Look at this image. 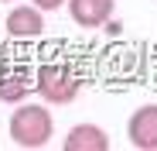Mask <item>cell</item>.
Wrapping results in <instances>:
<instances>
[{
    "mask_svg": "<svg viewBox=\"0 0 157 151\" xmlns=\"http://www.w3.org/2000/svg\"><path fill=\"white\" fill-rule=\"evenodd\" d=\"M4 28L10 38H38L44 31V10H38L34 4H21L7 14Z\"/></svg>",
    "mask_w": 157,
    "mask_h": 151,
    "instance_id": "cell-5",
    "label": "cell"
},
{
    "mask_svg": "<svg viewBox=\"0 0 157 151\" xmlns=\"http://www.w3.org/2000/svg\"><path fill=\"white\" fill-rule=\"evenodd\" d=\"M7 134L17 148H28V151H38L44 148L51 137H55V117L44 103H17V110L10 113V124H7Z\"/></svg>",
    "mask_w": 157,
    "mask_h": 151,
    "instance_id": "cell-1",
    "label": "cell"
},
{
    "mask_svg": "<svg viewBox=\"0 0 157 151\" xmlns=\"http://www.w3.org/2000/svg\"><path fill=\"white\" fill-rule=\"evenodd\" d=\"M126 137L137 151H157V103L133 110V117L126 120Z\"/></svg>",
    "mask_w": 157,
    "mask_h": 151,
    "instance_id": "cell-3",
    "label": "cell"
},
{
    "mask_svg": "<svg viewBox=\"0 0 157 151\" xmlns=\"http://www.w3.org/2000/svg\"><path fill=\"white\" fill-rule=\"evenodd\" d=\"M0 4H10V0H0Z\"/></svg>",
    "mask_w": 157,
    "mask_h": 151,
    "instance_id": "cell-9",
    "label": "cell"
},
{
    "mask_svg": "<svg viewBox=\"0 0 157 151\" xmlns=\"http://www.w3.org/2000/svg\"><path fill=\"white\" fill-rule=\"evenodd\" d=\"M34 89H38V96L44 100V103L65 107V103H72V100L78 96L82 79H78V72H75L68 62H48V65H41L38 76H34Z\"/></svg>",
    "mask_w": 157,
    "mask_h": 151,
    "instance_id": "cell-2",
    "label": "cell"
},
{
    "mask_svg": "<svg viewBox=\"0 0 157 151\" xmlns=\"http://www.w3.org/2000/svg\"><path fill=\"white\" fill-rule=\"evenodd\" d=\"M65 7L78 28H102L116 10V0H65Z\"/></svg>",
    "mask_w": 157,
    "mask_h": 151,
    "instance_id": "cell-4",
    "label": "cell"
},
{
    "mask_svg": "<svg viewBox=\"0 0 157 151\" xmlns=\"http://www.w3.org/2000/svg\"><path fill=\"white\" fill-rule=\"evenodd\" d=\"M31 4L38 10H58V7H65V0H31Z\"/></svg>",
    "mask_w": 157,
    "mask_h": 151,
    "instance_id": "cell-8",
    "label": "cell"
},
{
    "mask_svg": "<svg viewBox=\"0 0 157 151\" xmlns=\"http://www.w3.org/2000/svg\"><path fill=\"white\" fill-rule=\"evenodd\" d=\"M28 76L24 72H10V76H4V79H0V103H21L24 96H28Z\"/></svg>",
    "mask_w": 157,
    "mask_h": 151,
    "instance_id": "cell-7",
    "label": "cell"
},
{
    "mask_svg": "<svg viewBox=\"0 0 157 151\" xmlns=\"http://www.w3.org/2000/svg\"><path fill=\"white\" fill-rule=\"evenodd\" d=\"M65 151H109V134L99 124H75L62 141Z\"/></svg>",
    "mask_w": 157,
    "mask_h": 151,
    "instance_id": "cell-6",
    "label": "cell"
}]
</instances>
